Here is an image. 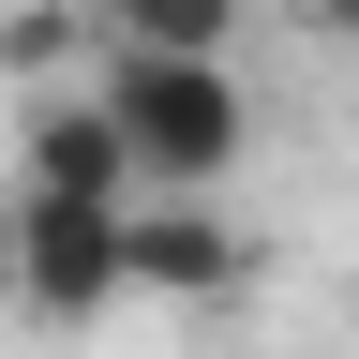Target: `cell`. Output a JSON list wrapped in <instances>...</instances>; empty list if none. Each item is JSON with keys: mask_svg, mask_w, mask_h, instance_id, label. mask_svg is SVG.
<instances>
[{"mask_svg": "<svg viewBox=\"0 0 359 359\" xmlns=\"http://www.w3.org/2000/svg\"><path fill=\"white\" fill-rule=\"evenodd\" d=\"M75 45H90V0H15V15H0V75H75Z\"/></svg>", "mask_w": 359, "mask_h": 359, "instance_id": "6", "label": "cell"}, {"mask_svg": "<svg viewBox=\"0 0 359 359\" xmlns=\"http://www.w3.org/2000/svg\"><path fill=\"white\" fill-rule=\"evenodd\" d=\"M90 30H105L120 60H224L240 0H90Z\"/></svg>", "mask_w": 359, "mask_h": 359, "instance_id": "5", "label": "cell"}, {"mask_svg": "<svg viewBox=\"0 0 359 359\" xmlns=\"http://www.w3.org/2000/svg\"><path fill=\"white\" fill-rule=\"evenodd\" d=\"M90 105L120 120V150H135L150 195H210V180L240 165V135H255V105H240V75H224V60H120V45H105Z\"/></svg>", "mask_w": 359, "mask_h": 359, "instance_id": "1", "label": "cell"}, {"mask_svg": "<svg viewBox=\"0 0 359 359\" xmlns=\"http://www.w3.org/2000/svg\"><path fill=\"white\" fill-rule=\"evenodd\" d=\"M240 269H255V240L210 195H135L120 210V299L135 285H150V299H240Z\"/></svg>", "mask_w": 359, "mask_h": 359, "instance_id": "3", "label": "cell"}, {"mask_svg": "<svg viewBox=\"0 0 359 359\" xmlns=\"http://www.w3.org/2000/svg\"><path fill=\"white\" fill-rule=\"evenodd\" d=\"M0 285H15L30 314H105L120 299V210H60V195H15V224H0Z\"/></svg>", "mask_w": 359, "mask_h": 359, "instance_id": "2", "label": "cell"}, {"mask_svg": "<svg viewBox=\"0 0 359 359\" xmlns=\"http://www.w3.org/2000/svg\"><path fill=\"white\" fill-rule=\"evenodd\" d=\"M30 195H60V210H135L150 180H135L120 120L90 105V90H45V105H30Z\"/></svg>", "mask_w": 359, "mask_h": 359, "instance_id": "4", "label": "cell"}, {"mask_svg": "<svg viewBox=\"0 0 359 359\" xmlns=\"http://www.w3.org/2000/svg\"><path fill=\"white\" fill-rule=\"evenodd\" d=\"M299 15H314V30H330V45H359V0H299Z\"/></svg>", "mask_w": 359, "mask_h": 359, "instance_id": "7", "label": "cell"}]
</instances>
